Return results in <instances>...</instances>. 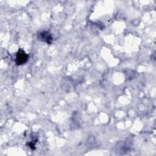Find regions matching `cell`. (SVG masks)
Wrapping results in <instances>:
<instances>
[{"label": "cell", "mask_w": 156, "mask_h": 156, "mask_svg": "<svg viewBox=\"0 0 156 156\" xmlns=\"http://www.w3.org/2000/svg\"><path fill=\"white\" fill-rule=\"evenodd\" d=\"M28 58L29 55L26 53V52L22 49H19L16 55L15 63L17 65H23L27 62Z\"/></svg>", "instance_id": "1"}, {"label": "cell", "mask_w": 156, "mask_h": 156, "mask_svg": "<svg viewBox=\"0 0 156 156\" xmlns=\"http://www.w3.org/2000/svg\"><path fill=\"white\" fill-rule=\"evenodd\" d=\"M38 40L46 43L47 44H51L53 41L52 35L49 32L46 30L40 32L38 34Z\"/></svg>", "instance_id": "2"}, {"label": "cell", "mask_w": 156, "mask_h": 156, "mask_svg": "<svg viewBox=\"0 0 156 156\" xmlns=\"http://www.w3.org/2000/svg\"><path fill=\"white\" fill-rule=\"evenodd\" d=\"M37 141V140H36ZM35 141V142H34V141L33 140V141H30V142H28V143H26V145L28 146V147H29L32 150H35V143H36V142L37 141Z\"/></svg>", "instance_id": "3"}]
</instances>
